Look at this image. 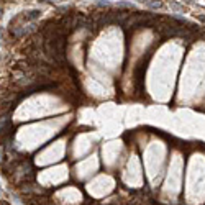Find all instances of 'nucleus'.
Masks as SVG:
<instances>
[{"label":"nucleus","mask_w":205,"mask_h":205,"mask_svg":"<svg viewBox=\"0 0 205 205\" xmlns=\"http://www.w3.org/2000/svg\"><path fill=\"white\" fill-rule=\"evenodd\" d=\"M12 130V123L8 118H0V136H5Z\"/></svg>","instance_id":"obj_1"},{"label":"nucleus","mask_w":205,"mask_h":205,"mask_svg":"<svg viewBox=\"0 0 205 205\" xmlns=\"http://www.w3.org/2000/svg\"><path fill=\"white\" fill-rule=\"evenodd\" d=\"M141 2H143V3H149L151 0H141Z\"/></svg>","instance_id":"obj_2"},{"label":"nucleus","mask_w":205,"mask_h":205,"mask_svg":"<svg viewBox=\"0 0 205 205\" xmlns=\"http://www.w3.org/2000/svg\"><path fill=\"white\" fill-rule=\"evenodd\" d=\"M53 2H54V0H53Z\"/></svg>","instance_id":"obj_3"}]
</instances>
